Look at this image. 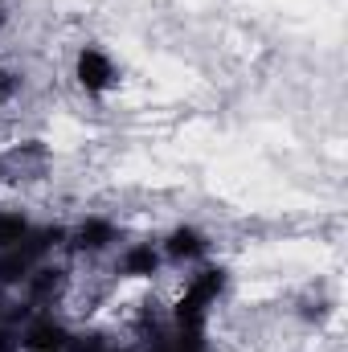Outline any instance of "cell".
Segmentation results:
<instances>
[{"label": "cell", "mask_w": 348, "mask_h": 352, "mask_svg": "<svg viewBox=\"0 0 348 352\" xmlns=\"http://www.w3.org/2000/svg\"><path fill=\"white\" fill-rule=\"evenodd\" d=\"M221 283H226V274L221 270H201L197 278H193V287L184 291V299H180V324L193 332L197 324H201V311H205V303L209 299H217V291H221Z\"/></svg>", "instance_id": "6da1fadb"}, {"label": "cell", "mask_w": 348, "mask_h": 352, "mask_svg": "<svg viewBox=\"0 0 348 352\" xmlns=\"http://www.w3.org/2000/svg\"><path fill=\"white\" fill-rule=\"evenodd\" d=\"M78 82L87 90H102L111 82V62H107L98 50H83V54H78Z\"/></svg>", "instance_id": "7a4b0ae2"}, {"label": "cell", "mask_w": 348, "mask_h": 352, "mask_svg": "<svg viewBox=\"0 0 348 352\" xmlns=\"http://www.w3.org/2000/svg\"><path fill=\"white\" fill-rule=\"evenodd\" d=\"M25 344H29L33 352H58L62 344H66V328H62V324H54V320H37V324L29 328Z\"/></svg>", "instance_id": "3957f363"}, {"label": "cell", "mask_w": 348, "mask_h": 352, "mask_svg": "<svg viewBox=\"0 0 348 352\" xmlns=\"http://www.w3.org/2000/svg\"><path fill=\"white\" fill-rule=\"evenodd\" d=\"M74 238H78V246H83V250H102V246L115 238V230H111L107 221L90 217V221H83V226H78V234H74Z\"/></svg>", "instance_id": "277c9868"}, {"label": "cell", "mask_w": 348, "mask_h": 352, "mask_svg": "<svg viewBox=\"0 0 348 352\" xmlns=\"http://www.w3.org/2000/svg\"><path fill=\"white\" fill-rule=\"evenodd\" d=\"M201 250H205V242H201L197 230H176L173 238H168V254H173V258H193V254H201Z\"/></svg>", "instance_id": "5b68a950"}, {"label": "cell", "mask_w": 348, "mask_h": 352, "mask_svg": "<svg viewBox=\"0 0 348 352\" xmlns=\"http://www.w3.org/2000/svg\"><path fill=\"white\" fill-rule=\"evenodd\" d=\"M156 263H160V258H156V250H152V246H131V250H127V258H123V270H127V274H152Z\"/></svg>", "instance_id": "8992f818"}, {"label": "cell", "mask_w": 348, "mask_h": 352, "mask_svg": "<svg viewBox=\"0 0 348 352\" xmlns=\"http://www.w3.org/2000/svg\"><path fill=\"white\" fill-rule=\"evenodd\" d=\"M25 234H29V226H25L21 213H0V246H4V250H12Z\"/></svg>", "instance_id": "52a82bcc"}, {"label": "cell", "mask_w": 348, "mask_h": 352, "mask_svg": "<svg viewBox=\"0 0 348 352\" xmlns=\"http://www.w3.org/2000/svg\"><path fill=\"white\" fill-rule=\"evenodd\" d=\"M29 263H33V258H29L21 246H17L12 254H4V258H0V283H17V278H25Z\"/></svg>", "instance_id": "ba28073f"}, {"label": "cell", "mask_w": 348, "mask_h": 352, "mask_svg": "<svg viewBox=\"0 0 348 352\" xmlns=\"http://www.w3.org/2000/svg\"><path fill=\"white\" fill-rule=\"evenodd\" d=\"M176 352H201V344H197V336L188 332V340H180V349H176Z\"/></svg>", "instance_id": "9c48e42d"}, {"label": "cell", "mask_w": 348, "mask_h": 352, "mask_svg": "<svg viewBox=\"0 0 348 352\" xmlns=\"http://www.w3.org/2000/svg\"><path fill=\"white\" fill-rule=\"evenodd\" d=\"M0 352H8V336L4 332H0Z\"/></svg>", "instance_id": "30bf717a"}, {"label": "cell", "mask_w": 348, "mask_h": 352, "mask_svg": "<svg viewBox=\"0 0 348 352\" xmlns=\"http://www.w3.org/2000/svg\"><path fill=\"white\" fill-rule=\"evenodd\" d=\"M0 94H4V82H0Z\"/></svg>", "instance_id": "8fae6325"}]
</instances>
